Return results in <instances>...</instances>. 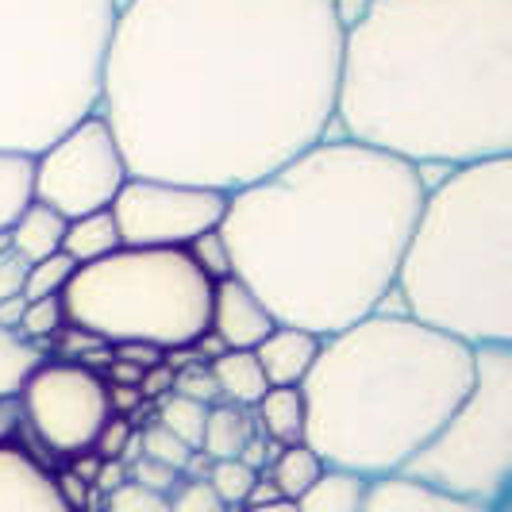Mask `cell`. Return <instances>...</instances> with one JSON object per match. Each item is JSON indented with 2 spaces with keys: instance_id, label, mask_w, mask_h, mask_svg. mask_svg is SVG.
Masks as SVG:
<instances>
[{
  "instance_id": "1",
  "label": "cell",
  "mask_w": 512,
  "mask_h": 512,
  "mask_svg": "<svg viewBox=\"0 0 512 512\" xmlns=\"http://www.w3.org/2000/svg\"><path fill=\"white\" fill-rule=\"evenodd\" d=\"M339 0H120L101 112L131 178L235 193L335 128Z\"/></svg>"
},
{
  "instance_id": "2",
  "label": "cell",
  "mask_w": 512,
  "mask_h": 512,
  "mask_svg": "<svg viewBox=\"0 0 512 512\" xmlns=\"http://www.w3.org/2000/svg\"><path fill=\"white\" fill-rule=\"evenodd\" d=\"M428 174L343 135L293 154L228 193L220 235L231 274L266 312L312 335H335L389 301Z\"/></svg>"
},
{
  "instance_id": "3",
  "label": "cell",
  "mask_w": 512,
  "mask_h": 512,
  "mask_svg": "<svg viewBox=\"0 0 512 512\" xmlns=\"http://www.w3.org/2000/svg\"><path fill=\"white\" fill-rule=\"evenodd\" d=\"M335 128L420 174L512 154V0H362Z\"/></svg>"
},
{
  "instance_id": "4",
  "label": "cell",
  "mask_w": 512,
  "mask_h": 512,
  "mask_svg": "<svg viewBox=\"0 0 512 512\" xmlns=\"http://www.w3.org/2000/svg\"><path fill=\"white\" fill-rule=\"evenodd\" d=\"M470 382L474 347L378 308L320 339L301 382L305 443L335 470L397 474L459 409Z\"/></svg>"
},
{
  "instance_id": "5",
  "label": "cell",
  "mask_w": 512,
  "mask_h": 512,
  "mask_svg": "<svg viewBox=\"0 0 512 512\" xmlns=\"http://www.w3.org/2000/svg\"><path fill=\"white\" fill-rule=\"evenodd\" d=\"M389 297L466 347H512V154L428 181Z\"/></svg>"
},
{
  "instance_id": "6",
  "label": "cell",
  "mask_w": 512,
  "mask_h": 512,
  "mask_svg": "<svg viewBox=\"0 0 512 512\" xmlns=\"http://www.w3.org/2000/svg\"><path fill=\"white\" fill-rule=\"evenodd\" d=\"M120 0H0V151L39 154L101 104Z\"/></svg>"
},
{
  "instance_id": "7",
  "label": "cell",
  "mask_w": 512,
  "mask_h": 512,
  "mask_svg": "<svg viewBox=\"0 0 512 512\" xmlns=\"http://www.w3.org/2000/svg\"><path fill=\"white\" fill-rule=\"evenodd\" d=\"M66 324L108 347L151 343L158 351L193 347L212 320V282L185 247H120L77 266L62 289Z\"/></svg>"
},
{
  "instance_id": "8",
  "label": "cell",
  "mask_w": 512,
  "mask_h": 512,
  "mask_svg": "<svg viewBox=\"0 0 512 512\" xmlns=\"http://www.w3.org/2000/svg\"><path fill=\"white\" fill-rule=\"evenodd\" d=\"M397 474L505 509L512 489V347H474V382Z\"/></svg>"
},
{
  "instance_id": "9",
  "label": "cell",
  "mask_w": 512,
  "mask_h": 512,
  "mask_svg": "<svg viewBox=\"0 0 512 512\" xmlns=\"http://www.w3.org/2000/svg\"><path fill=\"white\" fill-rule=\"evenodd\" d=\"M128 178L124 151L101 112L77 120L35 154V201L62 220L112 208Z\"/></svg>"
},
{
  "instance_id": "10",
  "label": "cell",
  "mask_w": 512,
  "mask_h": 512,
  "mask_svg": "<svg viewBox=\"0 0 512 512\" xmlns=\"http://www.w3.org/2000/svg\"><path fill=\"white\" fill-rule=\"evenodd\" d=\"M20 412L31 436L51 455L74 459L93 451L112 416L108 382L97 370L66 359H43L20 389Z\"/></svg>"
},
{
  "instance_id": "11",
  "label": "cell",
  "mask_w": 512,
  "mask_h": 512,
  "mask_svg": "<svg viewBox=\"0 0 512 512\" xmlns=\"http://www.w3.org/2000/svg\"><path fill=\"white\" fill-rule=\"evenodd\" d=\"M228 208V193L178 185L158 178H128L112 201V220L124 247H189L216 231Z\"/></svg>"
},
{
  "instance_id": "12",
  "label": "cell",
  "mask_w": 512,
  "mask_h": 512,
  "mask_svg": "<svg viewBox=\"0 0 512 512\" xmlns=\"http://www.w3.org/2000/svg\"><path fill=\"white\" fill-rule=\"evenodd\" d=\"M278 328V320L266 312L251 285H243L235 274L212 285V320L208 332L216 335L228 351H255L266 335Z\"/></svg>"
},
{
  "instance_id": "13",
  "label": "cell",
  "mask_w": 512,
  "mask_h": 512,
  "mask_svg": "<svg viewBox=\"0 0 512 512\" xmlns=\"http://www.w3.org/2000/svg\"><path fill=\"white\" fill-rule=\"evenodd\" d=\"M0 512H74L54 474L35 459L24 443H4L0 447Z\"/></svg>"
},
{
  "instance_id": "14",
  "label": "cell",
  "mask_w": 512,
  "mask_h": 512,
  "mask_svg": "<svg viewBox=\"0 0 512 512\" xmlns=\"http://www.w3.org/2000/svg\"><path fill=\"white\" fill-rule=\"evenodd\" d=\"M362 512H509V505L489 509L482 501H466L436 486H424L409 474H385V478H370Z\"/></svg>"
},
{
  "instance_id": "15",
  "label": "cell",
  "mask_w": 512,
  "mask_h": 512,
  "mask_svg": "<svg viewBox=\"0 0 512 512\" xmlns=\"http://www.w3.org/2000/svg\"><path fill=\"white\" fill-rule=\"evenodd\" d=\"M316 351H320V335L278 324L255 347V359L266 374V385H301L316 362Z\"/></svg>"
},
{
  "instance_id": "16",
  "label": "cell",
  "mask_w": 512,
  "mask_h": 512,
  "mask_svg": "<svg viewBox=\"0 0 512 512\" xmlns=\"http://www.w3.org/2000/svg\"><path fill=\"white\" fill-rule=\"evenodd\" d=\"M258 436H266L278 447L305 443V397L301 385H270L255 409Z\"/></svg>"
},
{
  "instance_id": "17",
  "label": "cell",
  "mask_w": 512,
  "mask_h": 512,
  "mask_svg": "<svg viewBox=\"0 0 512 512\" xmlns=\"http://www.w3.org/2000/svg\"><path fill=\"white\" fill-rule=\"evenodd\" d=\"M216 389H220V401L224 405H239V409H255L262 401V393L270 389L266 374L258 366L255 351H224L220 359L208 362Z\"/></svg>"
},
{
  "instance_id": "18",
  "label": "cell",
  "mask_w": 512,
  "mask_h": 512,
  "mask_svg": "<svg viewBox=\"0 0 512 512\" xmlns=\"http://www.w3.org/2000/svg\"><path fill=\"white\" fill-rule=\"evenodd\" d=\"M120 228L112 220V208L101 212H89V216H77L66 220V235H62V255L70 258L74 266H89V262H101L112 251H120Z\"/></svg>"
},
{
  "instance_id": "19",
  "label": "cell",
  "mask_w": 512,
  "mask_h": 512,
  "mask_svg": "<svg viewBox=\"0 0 512 512\" xmlns=\"http://www.w3.org/2000/svg\"><path fill=\"white\" fill-rule=\"evenodd\" d=\"M366 486H370V478H362V474L324 466V474L293 505H297V512H362Z\"/></svg>"
},
{
  "instance_id": "20",
  "label": "cell",
  "mask_w": 512,
  "mask_h": 512,
  "mask_svg": "<svg viewBox=\"0 0 512 512\" xmlns=\"http://www.w3.org/2000/svg\"><path fill=\"white\" fill-rule=\"evenodd\" d=\"M62 235H66V220L51 212L47 205L31 201L27 212L8 228L12 239V251L24 258V262H39V258H51L62 251Z\"/></svg>"
},
{
  "instance_id": "21",
  "label": "cell",
  "mask_w": 512,
  "mask_h": 512,
  "mask_svg": "<svg viewBox=\"0 0 512 512\" xmlns=\"http://www.w3.org/2000/svg\"><path fill=\"white\" fill-rule=\"evenodd\" d=\"M258 436L255 428V412L239 409V405H212L205 420V439H201V451L212 459H239L243 447Z\"/></svg>"
},
{
  "instance_id": "22",
  "label": "cell",
  "mask_w": 512,
  "mask_h": 512,
  "mask_svg": "<svg viewBox=\"0 0 512 512\" xmlns=\"http://www.w3.org/2000/svg\"><path fill=\"white\" fill-rule=\"evenodd\" d=\"M35 201V154L0 151V231H8Z\"/></svg>"
},
{
  "instance_id": "23",
  "label": "cell",
  "mask_w": 512,
  "mask_h": 512,
  "mask_svg": "<svg viewBox=\"0 0 512 512\" xmlns=\"http://www.w3.org/2000/svg\"><path fill=\"white\" fill-rule=\"evenodd\" d=\"M320 474H324V462H320V455L308 443L282 447V455L270 462V470H266V478L278 486V493H282L285 501H297Z\"/></svg>"
},
{
  "instance_id": "24",
  "label": "cell",
  "mask_w": 512,
  "mask_h": 512,
  "mask_svg": "<svg viewBox=\"0 0 512 512\" xmlns=\"http://www.w3.org/2000/svg\"><path fill=\"white\" fill-rule=\"evenodd\" d=\"M47 359L43 347L27 343L16 332L0 328V397H20L24 382L35 374V366Z\"/></svg>"
},
{
  "instance_id": "25",
  "label": "cell",
  "mask_w": 512,
  "mask_h": 512,
  "mask_svg": "<svg viewBox=\"0 0 512 512\" xmlns=\"http://www.w3.org/2000/svg\"><path fill=\"white\" fill-rule=\"evenodd\" d=\"M154 420H158L162 428H170L185 447L201 451L208 405L193 401V397H181V393H166V397H158V401H154Z\"/></svg>"
},
{
  "instance_id": "26",
  "label": "cell",
  "mask_w": 512,
  "mask_h": 512,
  "mask_svg": "<svg viewBox=\"0 0 512 512\" xmlns=\"http://www.w3.org/2000/svg\"><path fill=\"white\" fill-rule=\"evenodd\" d=\"M62 328H66V308H62V297H43V301H27L24 320H20L16 335L47 351V343H54Z\"/></svg>"
},
{
  "instance_id": "27",
  "label": "cell",
  "mask_w": 512,
  "mask_h": 512,
  "mask_svg": "<svg viewBox=\"0 0 512 512\" xmlns=\"http://www.w3.org/2000/svg\"><path fill=\"white\" fill-rule=\"evenodd\" d=\"M74 262L62 255L39 258V262H27V278H24V297L27 301H43V297H62V289L74 278Z\"/></svg>"
},
{
  "instance_id": "28",
  "label": "cell",
  "mask_w": 512,
  "mask_h": 512,
  "mask_svg": "<svg viewBox=\"0 0 512 512\" xmlns=\"http://www.w3.org/2000/svg\"><path fill=\"white\" fill-rule=\"evenodd\" d=\"M255 470L251 466H243L239 459H220L212 462V474H208V486L216 489V497L228 505L231 512L243 509V501H247V493L255 486Z\"/></svg>"
},
{
  "instance_id": "29",
  "label": "cell",
  "mask_w": 512,
  "mask_h": 512,
  "mask_svg": "<svg viewBox=\"0 0 512 512\" xmlns=\"http://www.w3.org/2000/svg\"><path fill=\"white\" fill-rule=\"evenodd\" d=\"M185 251H189V258L197 262V270H201L212 285L231 278V255H228V243H224L220 228L205 231V235H201V239H193Z\"/></svg>"
},
{
  "instance_id": "30",
  "label": "cell",
  "mask_w": 512,
  "mask_h": 512,
  "mask_svg": "<svg viewBox=\"0 0 512 512\" xmlns=\"http://www.w3.org/2000/svg\"><path fill=\"white\" fill-rule=\"evenodd\" d=\"M139 443H143V455L147 459H158L166 462V466H174L181 474V466H185V459L193 455V447H185L170 428H162L158 420H151L147 428H139Z\"/></svg>"
},
{
  "instance_id": "31",
  "label": "cell",
  "mask_w": 512,
  "mask_h": 512,
  "mask_svg": "<svg viewBox=\"0 0 512 512\" xmlns=\"http://www.w3.org/2000/svg\"><path fill=\"white\" fill-rule=\"evenodd\" d=\"M174 393L181 397H193V401H201V405H220V389H216V378H212V370H208V362H189V366H181L174 370Z\"/></svg>"
},
{
  "instance_id": "32",
  "label": "cell",
  "mask_w": 512,
  "mask_h": 512,
  "mask_svg": "<svg viewBox=\"0 0 512 512\" xmlns=\"http://www.w3.org/2000/svg\"><path fill=\"white\" fill-rule=\"evenodd\" d=\"M101 512H170V497L154 493V489H143L135 482H124L120 489H112L104 497Z\"/></svg>"
},
{
  "instance_id": "33",
  "label": "cell",
  "mask_w": 512,
  "mask_h": 512,
  "mask_svg": "<svg viewBox=\"0 0 512 512\" xmlns=\"http://www.w3.org/2000/svg\"><path fill=\"white\" fill-rule=\"evenodd\" d=\"M128 482H135V486L143 489H154V493H162V497H170L174 489L181 486V474L174 470V466H166V462L158 459H135L128 466Z\"/></svg>"
},
{
  "instance_id": "34",
  "label": "cell",
  "mask_w": 512,
  "mask_h": 512,
  "mask_svg": "<svg viewBox=\"0 0 512 512\" xmlns=\"http://www.w3.org/2000/svg\"><path fill=\"white\" fill-rule=\"evenodd\" d=\"M170 512H231L208 482H181L170 493Z\"/></svg>"
},
{
  "instance_id": "35",
  "label": "cell",
  "mask_w": 512,
  "mask_h": 512,
  "mask_svg": "<svg viewBox=\"0 0 512 512\" xmlns=\"http://www.w3.org/2000/svg\"><path fill=\"white\" fill-rule=\"evenodd\" d=\"M131 432H135V424H131L128 416H108V424H104L97 443H93V455L97 459H120V451L128 447Z\"/></svg>"
},
{
  "instance_id": "36",
  "label": "cell",
  "mask_w": 512,
  "mask_h": 512,
  "mask_svg": "<svg viewBox=\"0 0 512 512\" xmlns=\"http://www.w3.org/2000/svg\"><path fill=\"white\" fill-rule=\"evenodd\" d=\"M24 278H27V262L16 251L0 255V301L8 297H20L24 293Z\"/></svg>"
},
{
  "instance_id": "37",
  "label": "cell",
  "mask_w": 512,
  "mask_h": 512,
  "mask_svg": "<svg viewBox=\"0 0 512 512\" xmlns=\"http://www.w3.org/2000/svg\"><path fill=\"white\" fill-rule=\"evenodd\" d=\"M139 393H143V401H158V397H166V393H174V366H166V359L151 366L147 374H143V382H139Z\"/></svg>"
},
{
  "instance_id": "38",
  "label": "cell",
  "mask_w": 512,
  "mask_h": 512,
  "mask_svg": "<svg viewBox=\"0 0 512 512\" xmlns=\"http://www.w3.org/2000/svg\"><path fill=\"white\" fill-rule=\"evenodd\" d=\"M54 482H58V493H62V501L70 505L74 512H85V505H89V493H93V486H85L77 474H70V470H62V474H54Z\"/></svg>"
},
{
  "instance_id": "39",
  "label": "cell",
  "mask_w": 512,
  "mask_h": 512,
  "mask_svg": "<svg viewBox=\"0 0 512 512\" xmlns=\"http://www.w3.org/2000/svg\"><path fill=\"white\" fill-rule=\"evenodd\" d=\"M112 355L135 362V366H143V370H151V366H158V362L166 359V351H158L151 343H120V347H112Z\"/></svg>"
},
{
  "instance_id": "40",
  "label": "cell",
  "mask_w": 512,
  "mask_h": 512,
  "mask_svg": "<svg viewBox=\"0 0 512 512\" xmlns=\"http://www.w3.org/2000/svg\"><path fill=\"white\" fill-rule=\"evenodd\" d=\"M24 424V412H20V397H0V447L4 443H16V428Z\"/></svg>"
},
{
  "instance_id": "41",
  "label": "cell",
  "mask_w": 512,
  "mask_h": 512,
  "mask_svg": "<svg viewBox=\"0 0 512 512\" xmlns=\"http://www.w3.org/2000/svg\"><path fill=\"white\" fill-rule=\"evenodd\" d=\"M128 482V466L120 459H101V470H97V482H93V489L101 493V497H108L112 489H120Z\"/></svg>"
},
{
  "instance_id": "42",
  "label": "cell",
  "mask_w": 512,
  "mask_h": 512,
  "mask_svg": "<svg viewBox=\"0 0 512 512\" xmlns=\"http://www.w3.org/2000/svg\"><path fill=\"white\" fill-rule=\"evenodd\" d=\"M143 374H147L143 366H135V362L116 359V355H112V362H108V378H104V382L108 385H139L143 382Z\"/></svg>"
},
{
  "instance_id": "43",
  "label": "cell",
  "mask_w": 512,
  "mask_h": 512,
  "mask_svg": "<svg viewBox=\"0 0 512 512\" xmlns=\"http://www.w3.org/2000/svg\"><path fill=\"white\" fill-rule=\"evenodd\" d=\"M274 501H285L282 493H278V486L266 478V474H258L255 486H251V493H247V501H243V509H258V505H274Z\"/></svg>"
},
{
  "instance_id": "44",
  "label": "cell",
  "mask_w": 512,
  "mask_h": 512,
  "mask_svg": "<svg viewBox=\"0 0 512 512\" xmlns=\"http://www.w3.org/2000/svg\"><path fill=\"white\" fill-rule=\"evenodd\" d=\"M212 455H205V451H193L189 459H185V466H181V478L185 482H208V474H212Z\"/></svg>"
},
{
  "instance_id": "45",
  "label": "cell",
  "mask_w": 512,
  "mask_h": 512,
  "mask_svg": "<svg viewBox=\"0 0 512 512\" xmlns=\"http://www.w3.org/2000/svg\"><path fill=\"white\" fill-rule=\"evenodd\" d=\"M24 308H27V297H8V301H0V328H8V332H16L20 328V320H24Z\"/></svg>"
},
{
  "instance_id": "46",
  "label": "cell",
  "mask_w": 512,
  "mask_h": 512,
  "mask_svg": "<svg viewBox=\"0 0 512 512\" xmlns=\"http://www.w3.org/2000/svg\"><path fill=\"white\" fill-rule=\"evenodd\" d=\"M97 470H101V459H97L93 451H85V455H74V462H70V474H77L85 486H93V482H97Z\"/></svg>"
},
{
  "instance_id": "47",
  "label": "cell",
  "mask_w": 512,
  "mask_h": 512,
  "mask_svg": "<svg viewBox=\"0 0 512 512\" xmlns=\"http://www.w3.org/2000/svg\"><path fill=\"white\" fill-rule=\"evenodd\" d=\"M239 512H297L293 501H274V505H258V509H239Z\"/></svg>"
}]
</instances>
